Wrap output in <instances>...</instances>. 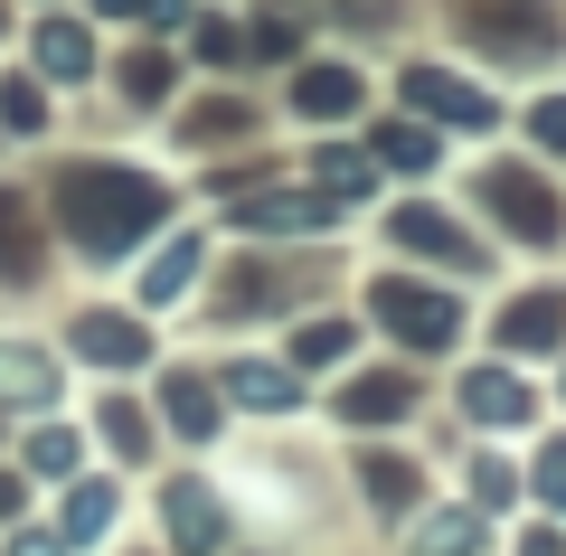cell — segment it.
Returning a JSON list of instances; mask_svg holds the SVG:
<instances>
[{
  "mask_svg": "<svg viewBox=\"0 0 566 556\" xmlns=\"http://www.w3.org/2000/svg\"><path fill=\"white\" fill-rule=\"evenodd\" d=\"M170 528H180V547H189V556H208V547H218V510H208V500L189 491V481L170 491Z\"/></svg>",
  "mask_w": 566,
  "mask_h": 556,
  "instance_id": "obj_1",
  "label": "cell"
},
{
  "mask_svg": "<svg viewBox=\"0 0 566 556\" xmlns=\"http://www.w3.org/2000/svg\"><path fill=\"white\" fill-rule=\"evenodd\" d=\"M0 387H20V406H48V397H57V387H48V368H39L29 349H0Z\"/></svg>",
  "mask_w": 566,
  "mask_h": 556,
  "instance_id": "obj_2",
  "label": "cell"
},
{
  "mask_svg": "<svg viewBox=\"0 0 566 556\" xmlns=\"http://www.w3.org/2000/svg\"><path fill=\"white\" fill-rule=\"evenodd\" d=\"M472 416H528V387L520 378H472Z\"/></svg>",
  "mask_w": 566,
  "mask_h": 556,
  "instance_id": "obj_3",
  "label": "cell"
},
{
  "mask_svg": "<svg viewBox=\"0 0 566 556\" xmlns=\"http://www.w3.org/2000/svg\"><path fill=\"white\" fill-rule=\"evenodd\" d=\"M424 556H472V518H444V528L424 518Z\"/></svg>",
  "mask_w": 566,
  "mask_h": 556,
  "instance_id": "obj_4",
  "label": "cell"
}]
</instances>
